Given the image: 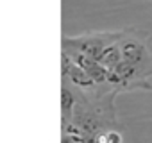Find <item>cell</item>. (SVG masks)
Wrapping results in <instances>:
<instances>
[{
	"label": "cell",
	"mask_w": 152,
	"mask_h": 143,
	"mask_svg": "<svg viewBox=\"0 0 152 143\" xmlns=\"http://www.w3.org/2000/svg\"><path fill=\"white\" fill-rule=\"evenodd\" d=\"M70 57H72V61H73L75 64H79L84 72H88V74L91 75V79H93L97 84L107 82L109 70H107L106 66H102L97 59H93V57H90V55H86V54H81V52H72Z\"/></svg>",
	"instance_id": "cell-1"
},
{
	"label": "cell",
	"mask_w": 152,
	"mask_h": 143,
	"mask_svg": "<svg viewBox=\"0 0 152 143\" xmlns=\"http://www.w3.org/2000/svg\"><path fill=\"white\" fill-rule=\"evenodd\" d=\"M63 75L73 84V86H79V88H91L97 82L91 79V75L88 72H84L79 64H75L72 61V57H68V54L64 52L63 55Z\"/></svg>",
	"instance_id": "cell-2"
},
{
	"label": "cell",
	"mask_w": 152,
	"mask_h": 143,
	"mask_svg": "<svg viewBox=\"0 0 152 143\" xmlns=\"http://www.w3.org/2000/svg\"><path fill=\"white\" fill-rule=\"evenodd\" d=\"M104 41L97 36H88V38H81V39H72V52H81L86 54L93 59L99 61L102 50H104Z\"/></svg>",
	"instance_id": "cell-3"
},
{
	"label": "cell",
	"mask_w": 152,
	"mask_h": 143,
	"mask_svg": "<svg viewBox=\"0 0 152 143\" xmlns=\"http://www.w3.org/2000/svg\"><path fill=\"white\" fill-rule=\"evenodd\" d=\"M120 52H122V59L131 63V64H140L145 57V47L140 41L134 39H125L120 43Z\"/></svg>",
	"instance_id": "cell-4"
},
{
	"label": "cell",
	"mask_w": 152,
	"mask_h": 143,
	"mask_svg": "<svg viewBox=\"0 0 152 143\" xmlns=\"http://www.w3.org/2000/svg\"><path fill=\"white\" fill-rule=\"evenodd\" d=\"M122 52H120V47L116 43H111V45H106L100 57H99V63L102 66H106L107 70H115L120 63H122Z\"/></svg>",
	"instance_id": "cell-5"
},
{
	"label": "cell",
	"mask_w": 152,
	"mask_h": 143,
	"mask_svg": "<svg viewBox=\"0 0 152 143\" xmlns=\"http://www.w3.org/2000/svg\"><path fill=\"white\" fill-rule=\"evenodd\" d=\"M73 106H75V95L72 93V90H68L66 86L61 90V111H63V118L66 120L72 111H73Z\"/></svg>",
	"instance_id": "cell-6"
},
{
	"label": "cell",
	"mask_w": 152,
	"mask_h": 143,
	"mask_svg": "<svg viewBox=\"0 0 152 143\" xmlns=\"http://www.w3.org/2000/svg\"><path fill=\"white\" fill-rule=\"evenodd\" d=\"M95 141H97V143H122V136H120V132H116V131H107L106 134L97 136Z\"/></svg>",
	"instance_id": "cell-7"
},
{
	"label": "cell",
	"mask_w": 152,
	"mask_h": 143,
	"mask_svg": "<svg viewBox=\"0 0 152 143\" xmlns=\"http://www.w3.org/2000/svg\"><path fill=\"white\" fill-rule=\"evenodd\" d=\"M83 143H88V141H83Z\"/></svg>",
	"instance_id": "cell-8"
}]
</instances>
